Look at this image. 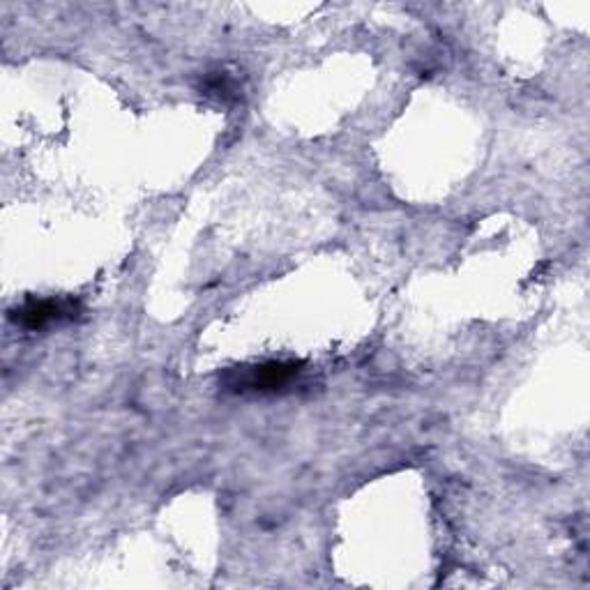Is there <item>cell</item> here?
I'll return each mask as SVG.
<instances>
[{"mask_svg":"<svg viewBox=\"0 0 590 590\" xmlns=\"http://www.w3.org/2000/svg\"><path fill=\"white\" fill-rule=\"evenodd\" d=\"M300 374V362H261L254 367H235L227 374V383L235 392H275L289 385Z\"/></svg>","mask_w":590,"mask_h":590,"instance_id":"cell-1","label":"cell"},{"mask_svg":"<svg viewBox=\"0 0 590 590\" xmlns=\"http://www.w3.org/2000/svg\"><path fill=\"white\" fill-rule=\"evenodd\" d=\"M204 93L222 100V102H233V100H238V83L227 72H210L204 79Z\"/></svg>","mask_w":590,"mask_h":590,"instance_id":"cell-3","label":"cell"},{"mask_svg":"<svg viewBox=\"0 0 590 590\" xmlns=\"http://www.w3.org/2000/svg\"><path fill=\"white\" fill-rule=\"evenodd\" d=\"M79 314V302L74 300H26L21 308H16L10 319L26 327V331H42L56 321L74 319Z\"/></svg>","mask_w":590,"mask_h":590,"instance_id":"cell-2","label":"cell"}]
</instances>
